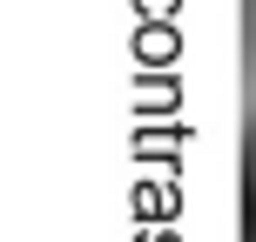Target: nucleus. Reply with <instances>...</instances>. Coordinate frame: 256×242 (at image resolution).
I'll use <instances>...</instances> for the list:
<instances>
[{"label": "nucleus", "mask_w": 256, "mask_h": 242, "mask_svg": "<svg viewBox=\"0 0 256 242\" xmlns=\"http://www.w3.org/2000/svg\"><path fill=\"white\" fill-rule=\"evenodd\" d=\"M250 168H256V128H250Z\"/></svg>", "instance_id": "obj_2"}, {"label": "nucleus", "mask_w": 256, "mask_h": 242, "mask_svg": "<svg viewBox=\"0 0 256 242\" xmlns=\"http://www.w3.org/2000/svg\"><path fill=\"white\" fill-rule=\"evenodd\" d=\"M243 242H256V168H243Z\"/></svg>", "instance_id": "obj_1"}]
</instances>
